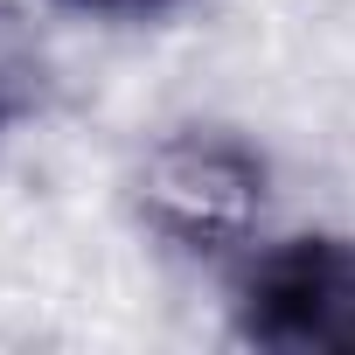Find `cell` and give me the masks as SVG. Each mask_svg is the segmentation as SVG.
Instances as JSON below:
<instances>
[{
    "label": "cell",
    "instance_id": "obj_3",
    "mask_svg": "<svg viewBox=\"0 0 355 355\" xmlns=\"http://www.w3.org/2000/svg\"><path fill=\"white\" fill-rule=\"evenodd\" d=\"M56 98V63H49V42L15 15V8H0V132L49 112Z\"/></svg>",
    "mask_w": 355,
    "mask_h": 355
},
{
    "label": "cell",
    "instance_id": "obj_4",
    "mask_svg": "<svg viewBox=\"0 0 355 355\" xmlns=\"http://www.w3.org/2000/svg\"><path fill=\"white\" fill-rule=\"evenodd\" d=\"M70 8H91V15H160V8H182V0H70Z\"/></svg>",
    "mask_w": 355,
    "mask_h": 355
},
{
    "label": "cell",
    "instance_id": "obj_1",
    "mask_svg": "<svg viewBox=\"0 0 355 355\" xmlns=\"http://www.w3.org/2000/svg\"><path fill=\"white\" fill-rule=\"evenodd\" d=\"M132 196H139L146 230H160L174 251L223 258V251L251 244V230L265 223L272 167L237 132L189 125V132H167V139L146 146Z\"/></svg>",
    "mask_w": 355,
    "mask_h": 355
},
{
    "label": "cell",
    "instance_id": "obj_2",
    "mask_svg": "<svg viewBox=\"0 0 355 355\" xmlns=\"http://www.w3.org/2000/svg\"><path fill=\"white\" fill-rule=\"evenodd\" d=\"M237 334L279 355H355V237H286L237 272Z\"/></svg>",
    "mask_w": 355,
    "mask_h": 355
}]
</instances>
